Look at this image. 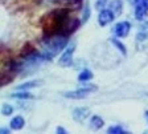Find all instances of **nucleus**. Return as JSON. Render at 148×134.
Wrapping results in <instances>:
<instances>
[{"label": "nucleus", "instance_id": "obj_1", "mask_svg": "<svg viewBox=\"0 0 148 134\" xmlns=\"http://www.w3.org/2000/svg\"><path fill=\"white\" fill-rule=\"evenodd\" d=\"M42 44H44L42 55L45 57V60H52L64 48H66V45H68V36L62 33H53L52 36L46 37Z\"/></svg>", "mask_w": 148, "mask_h": 134}, {"label": "nucleus", "instance_id": "obj_2", "mask_svg": "<svg viewBox=\"0 0 148 134\" xmlns=\"http://www.w3.org/2000/svg\"><path fill=\"white\" fill-rule=\"evenodd\" d=\"M95 90H97V86H94V85H85L83 88H79L77 90L66 92L65 97L66 98H73V100H82L87 94L92 93V92H95Z\"/></svg>", "mask_w": 148, "mask_h": 134}, {"label": "nucleus", "instance_id": "obj_3", "mask_svg": "<svg viewBox=\"0 0 148 134\" xmlns=\"http://www.w3.org/2000/svg\"><path fill=\"white\" fill-rule=\"evenodd\" d=\"M74 50H75V44H71L70 47H68L66 49L64 50L62 56L60 57V60H58V64H60V65H61V66H69V65H71Z\"/></svg>", "mask_w": 148, "mask_h": 134}, {"label": "nucleus", "instance_id": "obj_4", "mask_svg": "<svg viewBox=\"0 0 148 134\" xmlns=\"http://www.w3.org/2000/svg\"><path fill=\"white\" fill-rule=\"evenodd\" d=\"M114 19H115V15L110 8L108 10L107 8H103L98 15V23L101 27H106V25L111 24V23L114 21Z\"/></svg>", "mask_w": 148, "mask_h": 134}, {"label": "nucleus", "instance_id": "obj_5", "mask_svg": "<svg viewBox=\"0 0 148 134\" xmlns=\"http://www.w3.org/2000/svg\"><path fill=\"white\" fill-rule=\"evenodd\" d=\"M112 32L115 33L116 37H120V39L127 37L130 35V32H131V24L128 21H120L114 27Z\"/></svg>", "mask_w": 148, "mask_h": 134}, {"label": "nucleus", "instance_id": "obj_6", "mask_svg": "<svg viewBox=\"0 0 148 134\" xmlns=\"http://www.w3.org/2000/svg\"><path fill=\"white\" fill-rule=\"evenodd\" d=\"M90 109L89 108H77L73 110V118L77 122H83L87 117H90Z\"/></svg>", "mask_w": 148, "mask_h": 134}, {"label": "nucleus", "instance_id": "obj_7", "mask_svg": "<svg viewBox=\"0 0 148 134\" xmlns=\"http://www.w3.org/2000/svg\"><path fill=\"white\" fill-rule=\"evenodd\" d=\"M89 126L92 130H99V129H102L105 126V121H103V118H102L101 115L94 114V115H91V118H90Z\"/></svg>", "mask_w": 148, "mask_h": 134}, {"label": "nucleus", "instance_id": "obj_8", "mask_svg": "<svg viewBox=\"0 0 148 134\" xmlns=\"http://www.w3.org/2000/svg\"><path fill=\"white\" fill-rule=\"evenodd\" d=\"M9 126L12 130H21L25 126V119L23 115H15L11 122H9Z\"/></svg>", "mask_w": 148, "mask_h": 134}, {"label": "nucleus", "instance_id": "obj_9", "mask_svg": "<svg viewBox=\"0 0 148 134\" xmlns=\"http://www.w3.org/2000/svg\"><path fill=\"white\" fill-rule=\"evenodd\" d=\"M108 8L114 12L115 17H118V16L122 15V11H123V1L122 0H112L108 4Z\"/></svg>", "mask_w": 148, "mask_h": 134}, {"label": "nucleus", "instance_id": "obj_10", "mask_svg": "<svg viewBox=\"0 0 148 134\" xmlns=\"http://www.w3.org/2000/svg\"><path fill=\"white\" fill-rule=\"evenodd\" d=\"M41 84H42V81H40V80H32V81H28V82H25V84L20 85V86L17 88V90H28V89H33V88L40 86Z\"/></svg>", "mask_w": 148, "mask_h": 134}, {"label": "nucleus", "instance_id": "obj_11", "mask_svg": "<svg viewBox=\"0 0 148 134\" xmlns=\"http://www.w3.org/2000/svg\"><path fill=\"white\" fill-rule=\"evenodd\" d=\"M147 8H145L144 6H143L142 3L138 4V6L135 7V17L136 20H143L145 17V15H147Z\"/></svg>", "mask_w": 148, "mask_h": 134}, {"label": "nucleus", "instance_id": "obj_12", "mask_svg": "<svg viewBox=\"0 0 148 134\" xmlns=\"http://www.w3.org/2000/svg\"><path fill=\"white\" fill-rule=\"evenodd\" d=\"M92 72L90 70V69H83V70H81V73L78 75V80H79L81 82H86L89 81V80H91L92 78Z\"/></svg>", "mask_w": 148, "mask_h": 134}, {"label": "nucleus", "instance_id": "obj_13", "mask_svg": "<svg viewBox=\"0 0 148 134\" xmlns=\"http://www.w3.org/2000/svg\"><path fill=\"white\" fill-rule=\"evenodd\" d=\"M13 98H17V100H31L33 98V94L29 93V92H24V90H18L16 93L12 94Z\"/></svg>", "mask_w": 148, "mask_h": 134}, {"label": "nucleus", "instance_id": "obj_14", "mask_svg": "<svg viewBox=\"0 0 148 134\" xmlns=\"http://www.w3.org/2000/svg\"><path fill=\"white\" fill-rule=\"evenodd\" d=\"M111 43H112V45H114V47H116L118 49L120 50V53H122V55H124V56H126V55H127V48H126V45H124L122 41H119L118 39H111Z\"/></svg>", "mask_w": 148, "mask_h": 134}, {"label": "nucleus", "instance_id": "obj_15", "mask_svg": "<svg viewBox=\"0 0 148 134\" xmlns=\"http://www.w3.org/2000/svg\"><path fill=\"white\" fill-rule=\"evenodd\" d=\"M107 133H110V134H124V133H127L124 129H122V126H110V128L107 129Z\"/></svg>", "mask_w": 148, "mask_h": 134}, {"label": "nucleus", "instance_id": "obj_16", "mask_svg": "<svg viewBox=\"0 0 148 134\" xmlns=\"http://www.w3.org/2000/svg\"><path fill=\"white\" fill-rule=\"evenodd\" d=\"M90 13H91V11H90V6L89 4H85V7H83V15H82V21L86 23L87 20L90 19Z\"/></svg>", "mask_w": 148, "mask_h": 134}, {"label": "nucleus", "instance_id": "obj_17", "mask_svg": "<svg viewBox=\"0 0 148 134\" xmlns=\"http://www.w3.org/2000/svg\"><path fill=\"white\" fill-rule=\"evenodd\" d=\"M13 113V108L11 105H8V104H3V106H1V114L3 115H11Z\"/></svg>", "mask_w": 148, "mask_h": 134}, {"label": "nucleus", "instance_id": "obj_18", "mask_svg": "<svg viewBox=\"0 0 148 134\" xmlns=\"http://www.w3.org/2000/svg\"><path fill=\"white\" fill-rule=\"evenodd\" d=\"M105 7H106V0H99L98 3H97V8H98L99 11H102Z\"/></svg>", "mask_w": 148, "mask_h": 134}, {"label": "nucleus", "instance_id": "obj_19", "mask_svg": "<svg viewBox=\"0 0 148 134\" xmlns=\"http://www.w3.org/2000/svg\"><path fill=\"white\" fill-rule=\"evenodd\" d=\"M131 4H134V6H138V4H140L143 1V0H128Z\"/></svg>", "mask_w": 148, "mask_h": 134}, {"label": "nucleus", "instance_id": "obj_20", "mask_svg": "<svg viewBox=\"0 0 148 134\" xmlns=\"http://www.w3.org/2000/svg\"><path fill=\"white\" fill-rule=\"evenodd\" d=\"M57 133H66V130H65L62 126H58V129H57Z\"/></svg>", "mask_w": 148, "mask_h": 134}, {"label": "nucleus", "instance_id": "obj_21", "mask_svg": "<svg viewBox=\"0 0 148 134\" xmlns=\"http://www.w3.org/2000/svg\"><path fill=\"white\" fill-rule=\"evenodd\" d=\"M0 133H1V134H5V133H9V130H8V129L1 128V129H0Z\"/></svg>", "mask_w": 148, "mask_h": 134}, {"label": "nucleus", "instance_id": "obj_22", "mask_svg": "<svg viewBox=\"0 0 148 134\" xmlns=\"http://www.w3.org/2000/svg\"><path fill=\"white\" fill-rule=\"evenodd\" d=\"M142 4H143V6H144L145 8H147V10H148V0H143V1H142Z\"/></svg>", "mask_w": 148, "mask_h": 134}, {"label": "nucleus", "instance_id": "obj_23", "mask_svg": "<svg viewBox=\"0 0 148 134\" xmlns=\"http://www.w3.org/2000/svg\"><path fill=\"white\" fill-rule=\"evenodd\" d=\"M145 118L148 119V110H147V112H145Z\"/></svg>", "mask_w": 148, "mask_h": 134}]
</instances>
